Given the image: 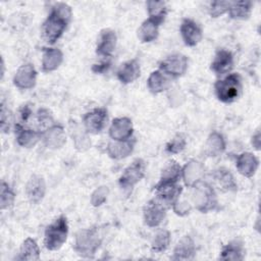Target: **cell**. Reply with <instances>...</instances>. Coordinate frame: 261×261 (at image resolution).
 Returning <instances> with one entry per match:
<instances>
[{"label": "cell", "instance_id": "6da1fadb", "mask_svg": "<svg viewBox=\"0 0 261 261\" xmlns=\"http://www.w3.org/2000/svg\"><path fill=\"white\" fill-rule=\"evenodd\" d=\"M70 18V7L65 3H55L42 27L44 39L49 44H54L64 33Z\"/></svg>", "mask_w": 261, "mask_h": 261}, {"label": "cell", "instance_id": "7a4b0ae2", "mask_svg": "<svg viewBox=\"0 0 261 261\" xmlns=\"http://www.w3.org/2000/svg\"><path fill=\"white\" fill-rule=\"evenodd\" d=\"M68 234V223L64 215H60L45 229L44 244L49 251L60 249L66 242Z\"/></svg>", "mask_w": 261, "mask_h": 261}, {"label": "cell", "instance_id": "3957f363", "mask_svg": "<svg viewBox=\"0 0 261 261\" xmlns=\"http://www.w3.org/2000/svg\"><path fill=\"white\" fill-rule=\"evenodd\" d=\"M242 89V79L239 73H229L214 85L216 97L223 103L234 102L240 97Z\"/></svg>", "mask_w": 261, "mask_h": 261}, {"label": "cell", "instance_id": "277c9868", "mask_svg": "<svg viewBox=\"0 0 261 261\" xmlns=\"http://www.w3.org/2000/svg\"><path fill=\"white\" fill-rule=\"evenodd\" d=\"M192 200L197 210L206 213L214 210L217 206V199L212 187L202 179L194 184L192 187Z\"/></svg>", "mask_w": 261, "mask_h": 261}, {"label": "cell", "instance_id": "5b68a950", "mask_svg": "<svg viewBox=\"0 0 261 261\" xmlns=\"http://www.w3.org/2000/svg\"><path fill=\"white\" fill-rule=\"evenodd\" d=\"M102 243L98 228L91 227L77 232L74 243V251L83 257H93Z\"/></svg>", "mask_w": 261, "mask_h": 261}, {"label": "cell", "instance_id": "8992f818", "mask_svg": "<svg viewBox=\"0 0 261 261\" xmlns=\"http://www.w3.org/2000/svg\"><path fill=\"white\" fill-rule=\"evenodd\" d=\"M146 163L143 159H136L128 165L118 179L119 187L122 190H129L134 188L145 175Z\"/></svg>", "mask_w": 261, "mask_h": 261}, {"label": "cell", "instance_id": "52a82bcc", "mask_svg": "<svg viewBox=\"0 0 261 261\" xmlns=\"http://www.w3.org/2000/svg\"><path fill=\"white\" fill-rule=\"evenodd\" d=\"M157 200L164 206H172L179 198L182 187L178 181H167L159 180V182L154 187Z\"/></svg>", "mask_w": 261, "mask_h": 261}, {"label": "cell", "instance_id": "ba28073f", "mask_svg": "<svg viewBox=\"0 0 261 261\" xmlns=\"http://www.w3.org/2000/svg\"><path fill=\"white\" fill-rule=\"evenodd\" d=\"M188 69V57L180 53L169 55L159 63V70L165 75L179 77Z\"/></svg>", "mask_w": 261, "mask_h": 261}, {"label": "cell", "instance_id": "9c48e42d", "mask_svg": "<svg viewBox=\"0 0 261 261\" xmlns=\"http://www.w3.org/2000/svg\"><path fill=\"white\" fill-rule=\"evenodd\" d=\"M108 119V113L105 108H95L85 114L83 121L87 132L98 134L105 127Z\"/></svg>", "mask_w": 261, "mask_h": 261}, {"label": "cell", "instance_id": "30bf717a", "mask_svg": "<svg viewBox=\"0 0 261 261\" xmlns=\"http://www.w3.org/2000/svg\"><path fill=\"white\" fill-rule=\"evenodd\" d=\"M143 214L145 223L150 227H156L165 218L166 208L157 199H153L146 204V206L144 207Z\"/></svg>", "mask_w": 261, "mask_h": 261}, {"label": "cell", "instance_id": "8fae6325", "mask_svg": "<svg viewBox=\"0 0 261 261\" xmlns=\"http://www.w3.org/2000/svg\"><path fill=\"white\" fill-rule=\"evenodd\" d=\"M180 35L184 43L189 47H194L200 43L203 37L200 25L191 18H185L180 23Z\"/></svg>", "mask_w": 261, "mask_h": 261}, {"label": "cell", "instance_id": "7c38bea8", "mask_svg": "<svg viewBox=\"0 0 261 261\" xmlns=\"http://www.w3.org/2000/svg\"><path fill=\"white\" fill-rule=\"evenodd\" d=\"M37 81V71L31 63L22 64L13 76V84L21 90L33 89Z\"/></svg>", "mask_w": 261, "mask_h": 261}, {"label": "cell", "instance_id": "4fadbf2b", "mask_svg": "<svg viewBox=\"0 0 261 261\" xmlns=\"http://www.w3.org/2000/svg\"><path fill=\"white\" fill-rule=\"evenodd\" d=\"M134 127L132 119L128 117L114 118L110 128L109 136L113 141H126L133 136Z\"/></svg>", "mask_w": 261, "mask_h": 261}, {"label": "cell", "instance_id": "5bb4252c", "mask_svg": "<svg viewBox=\"0 0 261 261\" xmlns=\"http://www.w3.org/2000/svg\"><path fill=\"white\" fill-rule=\"evenodd\" d=\"M233 67V55L230 51L226 49H219L213 61L211 62V70L217 75L222 76L231 71Z\"/></svg>", "mask_w": 261, "mask_h": 261}, {"label": "cell", "instance_id": "9a60e30c", "mask_svg": "<svg viewBox=\"0 0 261 261\" xmlns=\"http://www.w3.org/2000/svg\"><path fill=\"white\" fill-rule=\"evenodd\" d=\"M116 42H117V37L114 31L109 29L102 31L98 39L96 53L101 57L109 58L113 53V51L115 50Z\"/></svg>", "mask_w": 261, "mask_h": 261}, {"label": "cell", "instance_id": "2e32d148", "mask_svg": "<svg viewBox=\"0 0 261 261\" xmlns=\"http://www.w3.org/2000/svg\"><path fill=\"white\" fill-rule=\"evenodd\" d=\"M25 193L33 204L40 203L46 193V184L44 178L39 175L31 176L25 187Z\"/></svg>", "mask_w": 261, "mask_h": 261}, {"label": "cell", "instance_id": "e0dca14e", "mask_svg": "<svg viewBox=\"0 0 261 261\" xmlns=\"http://www.w3.org/2000/svg\"><path fill=\"white\" fill-rule=\"evenodd\" d=\"M236 166L238 171L242 175L246 177H251L257 171V168L259 166V161L256 158V156L253 155L252 153L244 152L238 156Z\"/></svg>", "mask_w": 261, "mask_h": 261}, {"label": "cell", "instance_id": "ac0fdd59", "mask_svg": "<svg viewBox=\"0 0 261 261\" xmlns=\"http://www.w3.org/2000/svg\"><path fill=\"white\" fill-rule=\"evenodd\" d=\"M136 140L129 139L126 141H113L107 145V154L113 159H122L130 155L134 150Z\"/></svg>", "mask_w": 261, "mask_h": 261}, {"label": "cell", "instance_id": "d6986e66", "mask_svg": "<svg viewBox=\"0 0 261 261\" xmlns=\"http://www.w3.org/2000/svg\"><path fill=\"white\" fill-rule=\"evenodd\" d=\"M196 255L194 241L189 236L182 237L173 250V260H192Z\"/></svg>", "mask_w": 261, "mask_h": 261}, {"label": "cell", "instance_id": "ffe728a7", "mask_svg": "<svg viewBox=\"0 0 261 261\" xmlns=\"http://www.w3.org/2000/svg\"><path fill=\"white\" fill-rule=\"evenodd\" d=\"M63 61V54L57 48H44L42 56V70L51 72L57 69Z\"/></svg>", "mask_w": 261, "mask_h": 261}, {"label": "cell", "instance_id": "44dd1931", "mask_svg": "<svg viewBox=\"0 0 261 261\" xmlns=\"http://www.w3.org/2000/svg\"><path fill=\"white\" fill-rule=\"evenodd\" d=\"M140 64L136 59L125 61L117 70V79L120 83L127 85L135 82L140 76Z\"/></svg>", "mask_w": 261, "mask_h": 261}, {"label": "cell", "instance_id": "7402d4cb", "mask_svg": "<svg viewBox=\"0 0 261 261\" xmlns=\"http://www.w3.org/2000/svg\"><path fill=\"white\" fill-rule=\"evenodd\" d=\"M204 175V166L196 160H192L185 165L181 171V177L188 187H192L197 181L201 180Z\"/></svg>", "mask_w": 261, "mask_h": 261}, {"label": "cell", "instance_id": "603a6c76", "mask_svg": "<svg viewBox=\"0 0 261 261\" xmlns=\"http://www.w3.org/2000/svg\"><path fill=\"white\" fill-rule=\"evenodd\" d=\"M212 177L214 182L222 192H236L238 190V185L229 170L225 168H218L214 170Z\"/></svg>", "mask_w": 261, "mask_h": 261}, {"label": "cell", "instance_id": "cb8c5ba5", "mask_svg": "<svg viewBox=\"0 0 261 261\" xmlns=\"http://www.w3.org/2000/svg\"><path fill=\"white\" fill-rule=\"evenodd\" d=\"M160 24L161 23L159 21L150 17L143 21L138 30V38L140 41L143 43H150L155 41L159 34Z\"/></svg>", "mask_w": 261, "mask_h": 261}, {"label": "cell", "instance_id": "d4e9b609", "mask_svg": "<svg viewBox=\"0 0 261 261\" xmlns=\"http://www.w3.org/2000/svg\"><path fill=\"white\" fill-rule=\"evenodd\" d=\"M15 135L17 144L24 148H31L35 146L41 137L39 132L25 128L20 124L15 125Z\"/></svg>", "mask_w": 261, "mask_h": 261}, {"label": "cell", "instance_id": "484cf974", "mask_svg": "<svg viewBox=\"0 0 261 261\" xmlns=\"http://www.w3.org/2000/svg\"><path fill=\"white\" fill-rule=\"evenodd\" d=\"M44 142L45 144L53 149L56 148H61L65 142V134H64V129L61 125H52L51 127H49L45 134H44Z\"/></svg>", "mask_w": 261, "mask_h": 261}, {"label": "cell", "instance_id": "4316f807", "mask_svg": "<svg viewBox=\"0 0 261 261\" xmlns=\"http://www.w3.org/2000/svg\"><path fill=\"white\" fill-rule=\"evenodd\" d=\"M245 256V250L243 247V244L238 241H232L223 246L219 259L220 260H233V261H240L243 260Z\"/></svg>", "mask_w": 261, "mask_h": 261}, {"label": "cell", "instance_id": "83f0119b", "mask_svg": "<svg viewBox=\"0 0 261 261\" xmlns=\"http://www.w3.org/2000/svg\"><path fill=\"white\" fill-rule=\"evenodd\" d=\"M147 86L153 94H159L169 87V80L160 70L152 71L148 77Z\"/></svg>", "mask_w": 261, "mask_h": 261}, {"label": "cell", "instance_id": "f1b7e54d", "mask_svg": "<svg viewBox=\"0 0 261 261\" xmlns=\"http://www.w3.org/2000/svg\"><path fill=\"white\" fill-rule=\"evenodd\" d=\"M17 260H28L34 261L40 259V249L35 240L32 238H28L23 241L19 254L16 257Z\"/></svg>", "mask_w": 261, "mask_h": 261}, {"label": "cell", "instance_id": "f546056e", "mask_svg": "<svg viewBox=\"0 0 261 261\" xmlns=\"http://www.w3.org/2000/svg\"><path fill=\"white\" fill-rule=\"evenodd\" d=\"M253 3L251 1L231 2L228 8V14L233 19H246L250 16Z\"/></svg>", "mask_w": 261, "mask_h": 261}, {"label": "cell", "instance_id": "4dcf8cb0", "mask_svg": "<svg viewBox=\"0 0 261 261\" xmlns=\"http://www.w3.org/2000/svg\"><path fill=\"white\" fill-rule=\"evenodd\" d=\"M206 147L207 153L210 156H219L220 154H222L225 150V141L222 135L217 132L211 133L208 137Z\"/></svg>", "mask_w": 261, "mask_h": 261}, {"label": "cell", "instance_id": "1f68e13d", "mask_svg": "<svg viewBox=\"0 0 261 261\" xmlns=\"http://www.w3.org/2000/svg\"><path fill=\"white\" fill-rule=\"evenodd\" d=\"M146 4L149 17L162 23L167 14L166 3L164 1H148Z\"/></svg>", "mask_w": 261, "mask_h": 261}, {"label": "cell", "instance_id": "d6a6232c", "mask_svg": "<svg viewBox=\"0 0 261 261\" xmlns=\"http://www.w3.org/2000/svg\"><path fill=\"white\" fill-rule=\"evenodd\" d=\"M169 244H170V232L166 229H162L158 231L154 237L151 244V250L155 253H162L168 248Z\"/></svg>", "mask_w": 261, "mask_h": 261}, {"label": "cell", "instance_id": "836d02e7", "mask_svg": "<svg viewBox=\"0 0 261 261\" xmlns=\"http://www.w3.org/2000/svg\"><path fill=\"white\" fill-rule=\"evenodd\" d=\"M182 168L175 161H169L168 164L163 168L161 173V180L167 181H178L181 177Z\"/></svg>", "mask_w": 261, "mask_h": 261}, {"label": "cell", "instance_id": "e575fe53", "mask_svg": "<svg viewBox=\"0 0 261 261\" xmlns=\"http://www.w3.org/2000/svg\"><path fill=\"white\" fill-rule=\"evenodd\" d=\"M15 199V195L11 188L5 181L1 182V192H0V207L1 209L9 208Z\"/></svg>", "mask_w": 261, "mask_h": 261}, {"label": "cell", "instance_id": "d590c367", "mask_svg": "<svg viewBox=\"0 0 261 261\" xmlns=\"http://www.w3.org/2000/svg\"><path fill=\"white\" fill-rule=\"evenodd\" d=\"M187 145L186 138L182 134H177L171 141H169L166 145V151L170 154L180 153Z\"/></svg>", "mask_w": 261, "mask_h": 261}, {"label": "cell", "instance_id": "8d00e7d4", "mask_svg": "<svg viewBox=\"0 0 261 261\" xmlns=\"http://www.w3.org/2000/svg\"><path fill=\"white\" fill-rule=\"evenodd\" d=\"M229 1H213L209 7V14L211 17H218L228 11L230 6Z\"/></svg>", "mask_w": 261, "mask_h": 261}, {"label": "cell", "instance_id": "74e56055", "mask_svg": "<svg viewBox=\"0 0 261 261\" xmlns=\"http://www.w3.org/2000/svg\"><path fill=\"white\" fill-rule=\"evenodd\" d=\"M109 190L107 187H99L93 194L91 197V203L93 206L98 207L101 206L107 199Z\"/></svg>", "mask_w": 261, "mask_h": 261}, {"label": "cell", "instance_id": "f35d334b", "mask_svg": "<svg viewBox=\"0 0 261 261\" xmlns=\"http://www.w3.org/2000/svg\"><path fill=\"white\" fill-rule=\"evenodd\" d=\"M10 127V113L8 109L5 108V105H1V129L3 133H8Z\"/></svg>", "mask_w": 261, "mask_h": 261}, {"label": "cell", "instance_id": "ab89813d", "mask_svg": "<svg viewBox=\"0 0 261 261\" xmlns=\"http://www.w3.org/2000/svg\"><path fill=\"white\" fill-rule=\"evenodd\" d=\"M172 208H173V211L177 215H180V216L187 215L191 211V205L189 203L188 204L187 203H182V202H179L178 200L172 205Z\"/></svg>", "mask_w": 261, "mask_h": 261}, {"label": "cell", "instance_id": "60d3db41", "mask_svg": "<svg viewBox=\"0 0 261 261\" xmlns=\"http://www.w3.org/2000/svg\"><path fill=\"white\" fill-rule=\"evenodd\" d=\"M111 66V60L110 59H106L100 63H95L93 64L92 66V71L95 72V73H99V74H102V73H105Z\"/></svg>", "mask_w": 261, "mask_h": 261}, {"label": "cell", "instance_id": "b9f144b4", "mask_svg": "<svg viewBox=\"0 0 261 261\" xmlns=\"http://www.w3.org/2000/svg\"><path fill=\"white\" fill-rule=\"evenodd\" d=\"M261 136H260V132L257 130L256 134L252 137V145L253 147H255L256 150L260 149V144H261V140H260Z\"/></svg>", "mask_w": 261, "mask_h": 261}, {"label": "cell", "instance_id": "7bdbcfd3", "mask_svg": "<svg viewBox=\"0 0 261 261\" xmlns=\"http://www.w3.org/2000/svg\"><path fill=\"white\" fill-rule=\"evenodd\" d=\"M31 114H32V111H31V109H30V107H29L28 105L23 106V107L20 109V116H21V119H22V120L27 121L28 118L31 116Z\"/></svg>", "mask_w": 261, "mask_h": 261}, {"label": "cell", "instance_id": "ee69618b", "mask_svg": "<svg viewBox=\"0 0 261 261\" xmlns=\"http://www.w3.org/2000/svg\"><path fill=\"white\" fill-rule=\"evenodd\" d=\"M1 67H2V71H1V76L3 77V75H4V61H3V59H2V63H1Z\"/></svg>", "mask_w": 261, "mask_h": 261}]
</instances>
